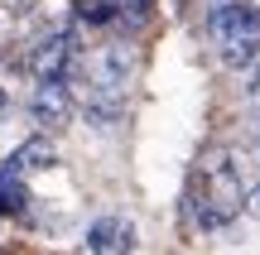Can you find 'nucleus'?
<instances>
[{
    "instance_id": "f257e3e1",
    "label": "nucleus",
    "mask_w": 260,
    "mask_h": 255,
    "mask_svg": "<svg viewBox=\"0 0 260 255\" xmlns=\"http://www.w3.org/2000/svg\"><path fill=\"white\" fill-rule=\"evenodd\" d=\"M241 207H246L241 164H236L226 150L203 154L198 169H193V183H188V212H193V222L203 231H222Z\"/></svg>"
},
{
    "instance_id": "f03ea898",
    "label": "nucleus",
    "mask_w": 260,
    "mask_h": 255,
    "mask_svg": "<svg viewBox=\"0 0 260 255\" xmlns=\"http://www.w3.org/2000/svg\"><path fill=\"white\" fill-rule=\"evenodd\" d=\"M207 34L226 67H251L260 53V5H217L207 15Z\"/></svg>"
},
{
    "instance_id": "7ed1b4c3",
    "label": "nucleus",
    "mask_w": 260,
    "mask_h": 255,
    "mask_svg": "<svg viewBox=\"0 0 260 255\" xmlns=\"http://www.w3.org/2000/svg\"><path fill=\"white\" fill-rule=\"evenodd\" d=\"M130 72H135V58H130L125 48H111V44L96 48V53H87V63H82L87 87L102 92V96H121L125 82H130Z\"/></svg>"
},
{
    "instance_id": "20e7f679",
    "label": "nucleus",
    "mask_w": 260,
    "mask_h": 255,
    "mask_svg": "<svg viewBox=\"0 0 260 255\" xmlns=\"http://www.w3.org/2000/svg\"><path fill=\"white\" fill-rule=\"evenodd\" d=\"M73 53H77V44H73V34L68 29H48V34H39V39H29V72L44 82V77H68L73 72Z\"/></svg>"
},
{
    "instance_id": "39448f33",
    "label": "nucleus",
    "mask_w": 260,
    "mask_h": 255,
    "mask_svg": "<svg viewBox=\"0 0 260 255\" xmlns=\"http://www.w3.org/2000/svg\"><path fill=\"white\" fill-rule=\"evenodd\" d=\"M29 116H34L39 130H58V125L73 121V87L68 77H44L29 96Z\"/></svg>"
},
{
    "instance_id": "423d86ee",
    "label": "nucleus",
    "mask_w": 260,
    "mask_h": 255,
    "mask_svg": "<svg viewBox=\"0 0 260 255\" xmlns=\"http://www.w3.org/2000/svg\"><path fill=\"white\" fill-rule=\"evenodd\" d=\"M87 246L92 255H130L135 250V227L125 217H96L87 231Z\"/></svg>"
},
{
    "instance_id": "0eeeda50",
    "label": "nucleus",
    "mask_w": 260,
    "mask_h": 255,
    "mask_svg": "<svg viewBox=\"0 0 260 255\" xmlns=\"http://www.w3.org/2000/svg\"><path fill=\"white\" fill-rule=\"evenodd\" d=\"M53 164H58V154H53L48 140H24L15 154H10L5 169H15V173H44V169H53Z\"/></svg>"
},
{
    "instance_id": "6e6552de",
    "label": "nucleus",
    "mask_w": 260,
    "mask_h": 255,
    "mask_svg": "<svg viewBox=\"0 0 260 255\" xmlns=\"http://www.w3.org/2000/svg\"><path fill=\"white\" fill-rule=\"evenodd\" d=\"M29 207V198H24V183H19V173L15 169H0V212H24Z\"/></svg>"
},
{
    "instance_id": "1a4fd4ad",
    "label": "nucleus",
    "mask_w": 260,
    "mask_h": 255,
    "mask_svg": "<svg viewBox=\"0 0 260 255\" xmlns=\"http://www.w3.org/2000/svg\"><path fill=\"white\" fill-rule=\"evenodd\" d=\"M87 121H92V125H116V121H121V101L92 92V96H87Z\"/></svg>"
},
{
    "instance_id": "9d476101",
    "label": "nucleus",
    "mask_w": 260,
    "mask_h": 255,
    "mask_svg": "<svg viewBox=\"0 0 260 255\" xmlns=\"http://www.w3.org/2000/svg\"><path fill=\"white\" fill-rule=\"evenodd\" d=\"M77 19H82V24H111L116 19V0H77Z\"/></svg>"
},
{
    "instance_id": "9b49d317",
    "label": "nucleus",
    "mask_w": 260,
    "mask_h": 255,
    "mask_svg": "<svg viewBox=\"0 0 260 255\" xmlns=\"http://www.w3.org/2000/svg\"><path fill=\"white\" fill-rule=\"evenodd\" d=\"M246 212H251V217H260V178L246 188Z\"/></svg>"
},
{
    "instance_id": "f8f14e48",
    "label": "nucleus",
    "mask_w": 260,
    "mask_h": 255,
    "mask_svg": "<svg viewBox=\"0 0 260 255\" xmlns=\"http://www.w3.org/2000/svg\"><path fill=\"white\" fill-rule=\"evenodd\" d=\"M251 154H255V164H260V135H255V140H251Z\"/></svg>"
},
{
    "instance_id": "ddd939ff",
    "label": "nucleus",
    "mask_w": 260,
    "mask_h": 255,
    "mask_svg": "<svg viewBox=\"0 0 260 255\" xmlns=\"http://www.w3.org/2000/svg\"><path fill=\"white\" fill-rule=\"evenodd\" d=\"M130 5H135V10H149V0H130Z\"/></svg>"
},
{
    "instance_id": "4468645a",
    "label": "nucleus",
    "mask_w": 260,
    "mask_h": 255,
    "mask_svg": "<svg viewBox=\"0 0 260 255\" xmlns=\"http://www.w3.org/2000/svg\"><path fill=\"white\" fill-rule=\"evenodd\" d=\"M0 111H5V92H0Z\"/></svg>"
},
{
    "instance_id": "2eb2a0df",
    "label": "nucleus",
    "mask_w": 260,
    "mask_h": 255,
    "mask_svg": "<svg viewBox=\"0 0 260 255\" xmlns=\"http://www.w3.org/2000/svg\"><path fill=\"white\" fill-rule=\"evenodd\" d=\"M255 96H260V82H255Z\"/></svg>"
}]
</instances>
